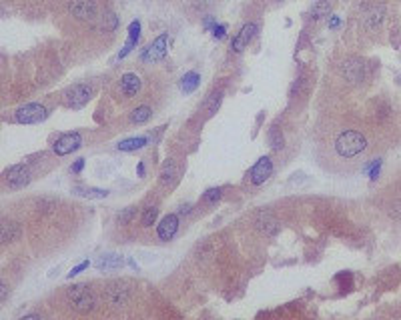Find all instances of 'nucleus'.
<instances>
[{
  "instance_id": "31",
  "label": "nucleus",
  "mask_w": 401,
  "mask_h": 320,
  "mask_svg": "<svg viewBox=\"0 0 401 320\" xmlns=\"http://www.w3.org/2000/svg\"><path fill=\"white\" fill-rule=\"evenodd\" d=\"M133 214H134V208H133V206L125 208V212H121V214H119V222H121V224H129L131 218H133Z\"/></svg>"
},
{
  "instance_id": "14",
  "label": "nucleus",
  "mask_w": 401,
  "mask_h": 320,
  "mask_svg": "<svg viewBox=\"0 0 401 320\" xmlns=\"http://www.w3.org/2000/svg\"><path fill=\"white\" fill-rule=\"evenodd\" d=\"M343 76L349 82H359L363 80V62L357 58H349L343 62Z\"/></svg>"
},
{
  "instance_id": "28",
  "label": "nucleus",
  "mask_w": 401,
  "mask_h": 320,
  "mask_svg": "<svg viewBox=\"0 0 401 320\" xmlns=\"http://www.w3.org/2000/svg\"><path fill=\"white\" fill-rule=\"evenodd\" d=\"M269 144H271V148H275V150H279V148L283 146V134H281V130H279L277 126H273V128L269 130Z\"/></svg>"
},
{
  "instance_id": "9",
  "label": "nucleus",
  "mask_w": 401,
  "mask_h": 320,
  "mask_svg": "<svg viewBox=\"0 0 401 320\" xmlns=\"http://www.w3.org/2000/svg\"><path fill=\"white\" fill-rule=\"evenodd\" d=\"M80 144H82L80 134H78V132H68V134L61 136V138L55 142V152H57L59 156H65V154H70V152H74L76 148H80Z\"/></svg>"
},
{
  "instance_id": "15",
  "label": "nucleus",
  "mask_w": 401,
  "mask_h": 320,
  "mask_svg": "<svg viewBox=\"0 0 401 320\" xmlns=\"http://www.w3.org/2000/svg\"><path fill=\"white\" fill-rule=\"evenodd\" d=\"M140 76L138 74H134V72H127V74H123L121 76V90H123V94L127 96V98H131V96H136V92L140 90Z\"/></svg>"
},
{
  "instance_id": "10",
  "label": "nucleus",
  "mask_w": 401,
  "mask_h": 320,
  "mask_svg": "<svg viewBox=\"0 0 401 320\" xmlns=\"http://www.w3.org/2000/svg\"><path fill=\"white\" fill-rule=\"evenodd\" d=\"M255 32H257V24H255V22H249V24H245V26L239 30V34L233 38L231 48H233L235 52H241L245 46H249V42H251V40H253Z\"/></svg>"
},
{
  "instance_id": "25",
  "label": "nucleus",
  "mask_w": 401,
  "mask_h": 320,
  "mask_svg": "<svg viewBox=\"0 0 401 320\" xmlns=\"http://www.w3.org/2000/svg\"><path fill=\"white\" fill-rule=\"evenodd\" d=\"M329 14V2L327 0H317L311 8V16L313 18H321V16H327Z\"/></svg>"
},
{
  "instance_id": "12",
  "label": "nucleus",
  "mask_w": 401,
  "mask_h": 320,
  "mask_svg": "<svg viewBox=\"0 0 401 320\" xmlns=\"http://www.w3.org/2000/svg\"><path fill=\"white\" fill-rule=\"evenodd\" d=\"M255 226L265 236H275L279 232V222H277V218H273V214H269V212H259L257 218H255Z\"/></svg>"
},
{
  "instance_id": "20",
  "label": "nucleus",
  "mask_w": 401,
  "mask_h": 320,
  "mask_svg": "<svg viewBox=\"0 0 401 320\" xmlns=\"http://www.w3.org/2000/svg\"><path fill=\"white\" fill-rule=\"evenodd\" d=\"M74 194H76V196H82V198H107V196H109V190L90 188V186H76V188H74Z\"/></svg>"
},
{
  "instance_id": "26",
  "label": "nucleus",
  "mask_w": 401,
  "mask_h": 320,
  "mask_svg": "<svg viewBox=\"0 0 401 320\" xmlns=\"http://www.w3.org/2000/svg\"><path fill=\"white\" fill-rule=\"evenodd\" d=\"M173 178H175V164H173V160H167L165 166H163V170H161V182H163V184H169Z\"/></svg>"
},
{
  "instance_id": "36",
  "label": "nucleus",
  "mask_w": 401,
  "mask_h": 320,
  "mask_svg": "<svg viewBox=\"0 0 401 320\" xmlns=\"http://www.w3.org/2000/svg\"><path fill=\"white\" fill-rule=\"evenodd\" d=\"M377 174H379V160H377V162L373 164V168H371V180H375Z\"/></svg>"
},
{
  "instance_id": "17",
  "label": "nucleus",
  "mask_w": 401,
  "mask_h": 320,
  "mask_svg": "<svg viewBox=\"0 0 401 320\" xmlns=\"http://www.w3.org/2000/svg\"><path fill=\"white\" fill-rule=\"evenodd\" d=\"M94 266L98 270H117L123 266V258L119 254H103L94 262Z\"/></svg>"
},
{
  "instance_id": "21",
  "label": "nucleus",
  "mask_w": 401,
  "mask_h": 320,
  "mask_svg": "<svg viewBox=\"0 0 401 320\" xmlns=\"http://www.w3.org/2000/svg\"><path fill=\"white\" fill-rule=\"evenodd\" d=\"M199 82H200V76H199L197 72H187V74L183 76V80H181V88H183V92L191 94V92L197 90Z\"/></svg>"
},
{
  "instance_id": "8",
  "label": "nucleus",
  "mask_w": 401,
  "mask_h": 320,
  "mask_svg": "<svg viewBox=\"0 0 401 320\" xmlns=\"http://www.w3.org/2000/svg\"><path fill=\"white\" fill-rule=\"evenodd\" d=\"M167 34H161L153 44H148L142 52V60L144 62H157V60H163L165 54H167Z\"/></svg>"
},
{
  "instance_id": "33",
  "label": "nucleus",
  "mask_w": 401,
  "mask_h": 320,
  "mask_svg": "<svg viewBox=\"0 0 401 320\" xmlns=\"http://www.w3.org/2000/svg\"><path fill=\"white\" fill-rule=\"evenodd\" d=\"M211 30H213V36H215V38H223V36H225V32H227L225 24H215Z\"/></svg>"
},
{
  "instance_id": "23",
  "label": "nucleus",
  "mask_w": 401,
  "mask_h": 320,
  "mask_svg": "<svg viewBox=\"0 0 401 320\" xmlns=\"http://www.w3.org/2000/svg\"><path fill=\"white\" fill-rule=\"evenodd\" d=\"M133 122H136V124H142V122H146L148 118H150V108L148 106H136V108L133 110Z\"/></svg>"
},
{
  "instance_id": "5",
  "label": "nucleus",
  "mask_w": 401,
  "mask_h": 320,
  "mask_svg": "<svg viewBox=\"0 0 401 320\" xmlns=\"http://www.w3.org/2000/svg\"><path fill=\"white\" fill-rule=\"evenodd\" d=\"M92 88L88 84H74L65 92V104L68 108H82V106L90 100Z\"/></svg>"
},
{
  "instance_id": "39",
  "label": "nucleus",
  "mask_w": 401,
  "mask_h": 320,
  "mask_svg": "<svg viewBox=\"0 0 401 320\" xmlns=\"http://www.w3.org/2000/svg\"><path fill=\"white\" fill-rule=\"evenodd\" d=\"M22 320H40V316L38 314H26V316H22Z\"/></svg>"
},
{
  "instance_id": "24",
  "label": "nucleus",
  "mask_w": 401,
  "mask_h": 320,
  "mask_svg": "<svg viewBox=\"0 0 401 320\" xmlns=\"http://www.w3.org/2000/svg\"><path fill=\"white\" fill-rule=\"evenodd\" d=\"M157 214H159V208H157V206H148V208L142 212V218H140L142 226H153L155 220H157Z\"/></svg>"
},
{
  "instance_id": "38",
  "label": "nucleus",
  "mask_w": 401,
  "mask_h": 320,
  "mask_svg": "<svg viewBox=\"0 0 401 320\" xmlns=\"http://www.w3.org/2000/svg\"><path fill=\"white\" fill-rule=\"evenodd\" d=\"M179 212H181V214H189V212H191V206H189V204H185V206H181V208H179Z\"/></svg>"
},
{
  "instance_id": "34",
  "label": "nucleus",
  "mask_w": 401,
  "mask_h": 320,
  "mask_svg": "<svg viewBox=\"0 0 401 320\" xmlns=\"http://www.w3.org/2000/svg\"><path fill=\"white\" fill-rule=\"evenodd\" d=\"M6 294H8V286H6V282H2L0 284V300H6Z\"/></svg>"
},
{
  "instance_id": "16",
  "label": "nucleus",
  "mask_w": 401,
  "mask_h": 320,
  "mask_svg": "<svg viewBox=\"0 0 401 320\" xmlns=\"http://www.w3.org/2000/svg\"><path fill=\"white\" fill-rule=\"evenodd\" d=\"M138 38H140V22H138V20H133V22L129 24V38H127L123 50L119 52V58H125V56L129 54V52L138 44Z\"/></svg>"
},
{
  "instance_id": "32",
  "label": "nucleus",
  "mask_w": 401,
  "mask_h": 320,
  "mask_svg": "<svg viewBox=\"0 0 401 320\" xmlns=\"http://www.w3.org/2000/svg\"><path fill=\"white\" fill-rule=\"evenodd\" d=\"M84 268H88V260H84V262H80V264H78V266H74V268H72V270H70V272H68V278H72V276H76V274H78V272H82V270H84Z\"/></svg>"
},
{
  "instance_id": "4",
  "label": "nucleus",
  "mask_w": 401,
  "mask_h": 320,
  "mask_svg": "<svg viewBox=\"0 0 401 320\" xmlns=\"http://www.w3.org/2000/svg\"><path fill=\"white\" fill-rule=\"evenodd\" d=\"M68 12L76 20L92 22L96 18V14H98V8H96L94 0H70V2H68Z\"/></svg>"
},
{
  "instance_id": "11",
  "label": "nucleus",
  "mask_w": 401,
  "mask_h": 320,
  "mask_svg": "<svg viewBox=\"0 0 401 320\" xmlns=\"http://www.w3.org/2000/svg\"><path fill=\"white\" fill-rule=\"evenodd\" d=\"M129 296H131L129 288H127L125 284H121V282H117V284H111V286H109V290H107V298H109V304H111V306H115V308H121V306H125V304L129 302Z\"/></svg>"
},
{
  "instance_id": "6",
  "label": "nucleus",
  "mask_w": 401,
  "mask_h": 320,
  "mask_svg": "<svg viewBox=\"0 0 401 320\" xmlns=\"http://www.w3.org/2000/svg\"><path fill=\"white\" fill-rule=\"evenodd\" d=\"M28 182H30V172H28V168L24 164H16V166H10L6 170V184H8V188L18 190V188H24Z\"/></svg>"
},
{
  "instance_id": "22",
  "label": "nucleus",
  "mask_w": 401,
  "mask_h": 320,
  "mask_svg": "<svg viewBox=\"0 0 401 320\" xmlns=\"http://www.w3.org/2000/svg\"><path fill=\"white\" fill-rule=\"evenodd\" d=\"M146 138L144 136H134V138H127V140H123L121 144H119V150H123V152H131V150H138V148H142V146H146Z\"/></svg>"
},
{
  "instance_id": "1",
  "label": "nucleus",
  "mask_w": 401,
  "mask_h": 320,
  "mask_svg": "<svg viewBox=\"0 0 401 320\" xmlns=\"http://www.w3.org/2000/svg\"><path fill=\"white\" fill-rule=\"evenodd\" d=\"M365 146H367V140L357 130H345L335 140V150L341 158H353V156L361 154L365 150Z\"/></svg>"
},
{
  "instance_id": "30",
  "label": "nucleus",
  "mask_w": 401,
  "mask_h": 320,
  "mask_svg": "<svg viewBox=\"0 0 401 320\" xmlns=\"http://www.w3.org/2000/svg\"><path fill=\"white\" fill-rule=\"evenodd\" d=\"M219 198H221V188H209V190L205 192V196H203V200H205L207 204H215Z\"/></svg>"
},
{
  "instance_id": "27",
  "label": "nucleus",
  "mask_w": 401,
  "mask_h": 320,
  "mask_svg": "<svg viewBox=\"0 0 401 320\" xmlns=\"http://www.w3.org/2000/svg\"><path fill=\"white\" fill-rule=\"evenodd\" d=\"M221 98H223V92H213L211 96H209V100H207V112L209 114H215L217 112V108L221 106Z\"/></svg>"
},
{
  "instance_id": "37",
  "label": "nucleus",
  "mask_w": 401,
  "mask_h": 320,
  "mask_svg": "<svg viewBox=\"0 0 401 320\" xmlns=\"http://www.w3.org/2000/svg\"><path fill=\"white\" fill-rule=\"evenodd\" d=\"M329 26H331V28H337V26H339V16H331Z\"/></svg>"
},
{
  "instance_id": "35",
  "label": "nucleus",
  "mask_w": 401,
  "mask_h": 320,
  "mask_svg": "<svg viewBox=\"0 0 401 320\" xmlns=\"http://www.w3.org/2000/svg\"><path fill=\"white\" fill-rule=\"evenodd\" d=\"M82 166H84V160H82V158H78L76 162H74V166H72V172H74V174H78V172L82 170Z\"/></svg>"
},
{
  "instance_id": "29",
  "label": "nucleus",
  "mask_w": 401,
  "mask_h": 320,
  "mask_svg": "<svg viewBox=\"0 0 401 320\" xmlns=\"http://www.w3.org/2000/svg\"><path fill=\"white\" fill-rule=\"evenodd\" d=\"M119 26V18H117V14H113V12H107L105 14V18H103V28L105 30H115Z\"/></svg>"
},
{
  "instance_id": "2",
  "label": "nucleus",
  "mask_w": 401,
  "mask_h": 320,
  "mask_svg": "<svg viewBox=\"0 0 401 320\" xmlns=\"http://www.w3.org/2000/svg\"><path fill=\"white\" fill-rule=\"evenodd\" d=\"M68 302L76 312H82V314L94 310V306H96L94 294L82 284H76V286L68 288Z\"/></svg>"
},
{
  "instance_id": "18",
  "label": "nucleus",
  "mask_w": 401,
  "mask_h": 320,
  "mask_svg": "<svg viewBox=\"0 0 401 320\" xmlns=\"http://www.w3.org/2000/svg\"><path fill=\"white\" fill-rule=\"evenodd\" d=\"M18 236H20V226H18L16 222H8V220H4L2 226H0V240H2V244L14 242Z\"/></svg>"
},
{
  "instance_id": "13",
  "label": "nucleus",
  "mask_w": 401,
  "mask_h": 320,
  "mask_svg": "<svg viewBox=\"0 0 401 320\" xmlns=\"http://www.w3.org/2000/svg\"><path fill=\"white\" fill-rule=\"evenodd\" d=\"M177 230H179V218H177V214H167L161 220V224L157 226V234H159L161 240H171L177 234Z\"/></svg>"
},
{
  "instance_id": "7",
  "label": "nucleus",
  "mask_w": 401,
  "mask_h": 320,
  "mask_svg": "<svg viewBox=\"0 0 401 320\" xmlns=\"http://www.w3.org/2000/svg\"><path fill=\"white\" fill-rule=\"evenodd\" d=\"M273 174V162H271V158L269 156H261L259 160H257V164L251 168V182H253L255 186H259V184H263L269 176Z\"/></svg>"
},
{
  "instance_id": "19",
  "label": "nucleus",
  "mask_w": 401,
  "mask_h": 320,
  "mask_svg": "<svg viewBox=\"0 0 401 320\" xmlns=\"http://www.w3.org/2000/svg\"><path fill=\"white\" fill-rule=\"evenodd\" d=\"M383 14H385V8H383V6L371 8V10L365 14V26H367L369 30H375V28L383 22Z\"/></svg>"
},
{
  "instance_id": "40",
  "label": "nucleus",
  "mask_w": 401,
  "mask_h": 320,
  "mask_svg": "<svg viewBox=\"0 0 401 320\" xmlns=\"http://www.w3.org/2000/svg\"><path fill=\"white\" fill-rule=\"evenodd\" d=\"M215 26V20L213 18H205V28H213Z\"/></svg>"
},
{
  "instance_id": "41",
  "label": "nucleus",
  "mask_w": 401,
  "mask_h": 320,
  "mask_svg": "<svg viewBox=\"0 0 401 320\" xmlns=\"http://www.w3.org/2000/svg\"><path fill=\"white\" fill-rule=\"evenodd\" d=\"M136 170H138V176H142V174H144V164H142V162H138Z\"/></svg>"
},
{
  "instance_id": "3",
  "label": "nucleus",
  "mask_w": 401,
  "mask_h": 320,
  "mask_svg": "<svg viewBox=\"0 0 401 320\" xmlns=\"http://www.w3.org/2000/svg\"><path fill=\"white\" fill-rule=\"evenodd\" d=\"M46 116H48V110L42 104H36V102L24 104L14 112V118L20 124H36V122H42Z\"/></svg>"
}]
</instances>
